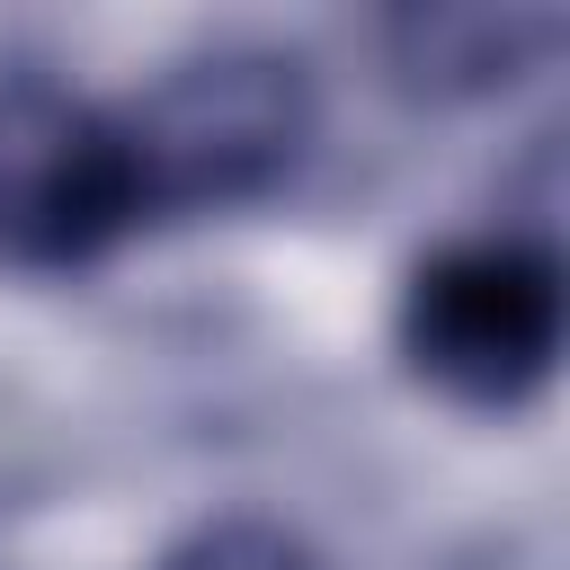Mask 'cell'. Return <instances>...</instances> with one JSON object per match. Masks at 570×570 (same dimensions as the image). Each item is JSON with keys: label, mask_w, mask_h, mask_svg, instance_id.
<instances>
[{"label": "cell", "mask_w": 570, "mask_h": 570, "mask_svg": "<svg viewBox=\"0 0 570 570\" xmlns=\"http://www.w3.org/2000/svg\"><path fill=\"white\" fill-rule=\"evenodd\" d=\"M116 125L142 187V223L187 205H240L303 160L312 80L276 45H214L169 62L134 107H116Z\"/></svg>", "instance_id": "cell-1"}, {"label": "cell", "mask_w": 570, "mask_h": 570, "mask_svg": "<svg viewBox=\"0 0 570 570\" xmlns=\"http://www.w3.org/2000/svg\"><path fill=\"white\" fill-rule=\"evenodd\" d=\"M410 365L454 401H525L561 356V267L534 240H445L401 294Z\"/></svg>", "instance_id": "cell-2"}, {"label": "cell", "mask_w": 570, "mask_h": 570, "mask_svg": "<svg viewBox=\"0 0 570 570\" xmlns=\"http://www.w3.org/2000/svg\"><path fill=\"white\" fill-rule=\"evenodd\" d=\"M142 223L116 107H89L53 80L0 89V258L9 267H89Z\"/></svg>", "instance_id": "cell-3"}, {"label": "cell", "mask_w": 570, "mask_h": 570, "mask_svg": "<svg viewBox=\"0 0 570 570\" xmlns=\"http://www.w3.org/2000/svg\"><path fill=\"white\" fill-rule=\"evenodd\" d=\"M401 62L436 89H481V80H508L534 45H552V18L543 9H410L392 27Z\"/></svg>", "instance_id": "cell-4"}, {"label": "cell", "mask_w": 570, "mask_h": 570, "mask_svg": "<svg viewBox=\"0 0 570 570\" xmlns=\"http://www.w3.org/2000/svg\"><path fill=\"white\" fill-rule=\"evenodd\" d=\"M160 570H321L285 525H258V517H223L205 534H187Z\"/></svg>", "instance_id": "cell-5"}]
</instances>
